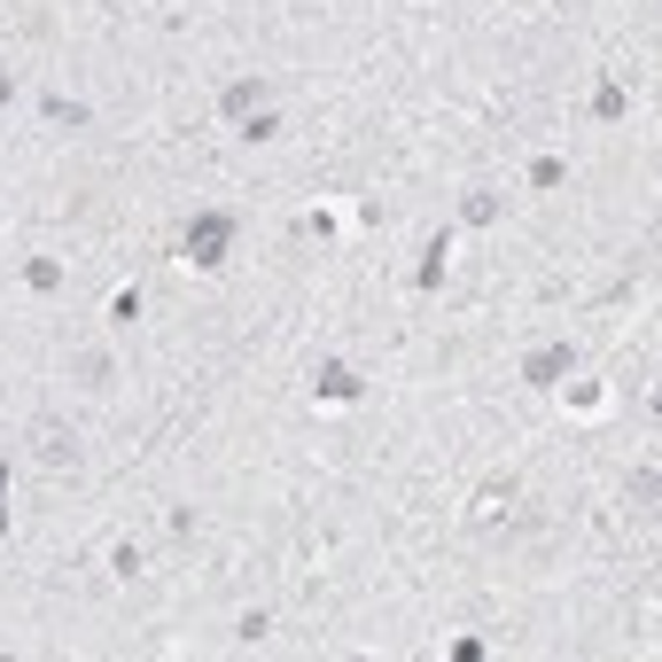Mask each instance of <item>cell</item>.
Masks as SVG:
<instances>
[{
	"label": "cell",
	"instance_id": "obj_1",
	"mask_svg": "<svg viewBox=\"0 0 662 662\" xmlns=\"http://www.w3.org/2000/svg\"><path fill=\"white\" fill-rule=\"evenodd\" d=\"M226 250H234V218H226V211H195V226H188V266L218 273Z\"/></svg>",
	"mask_w": 662,
	"mask_h": 662
},
{
	"label": "cell",
	"instance_id": "obj_2",
	"mask_svg": "<svg viewBox=\"0 0 662 662\" xmlns=\"http://www.w3.org/2000/svg\"><path fill=\"white\" fill-rule=\"evenodd\" d=\"M569 367H576V351H569V344H538V351L523 359V382H538V390H553V382L569 374Z\"/></svg>",
	"mask_w": 662,
	"mask_h": 662
},
{
	"label": "cell",
	"instance_id": "obj_3",
	"mask_svg": "<svg viewBox=\"0 0 662 662\" xmlns=\"http://www.w3.org/2000/svg\"><path fill=\"white\" fill-rule=\"evenodd\" d=\"M32 452H40L47 468H63V460L78 452V437H70V429L55 422V413H40V422H32Z\"/></svg>",
	"mask_w": 662,
	"mask_h": 662
},
{
	"label": "cell",
	"instance_id": "obj_4",
	"mask_svg": "<svg viewBox=\"0 0 662 662\" xmlns=\"http://www.w3.org/2000/svg\"><path fill=\"white\" fill-rule=\"evenodd\" d=\"M312 390H319L327 405H351V397H359V374H351V367H336V359H327V367L312 374Z\"/></svg>",
	"mask_w": 662,
	"mask_h": 662
},
{
	"label": "cell",
	"instance_id": "obj_5",
	"mask_svg": "<svg viewBox=\"0 0 662 662\" xmlns=\"http://www.w3.org/2000/svg\"><path fill=\"white\" fill-rule=\"evenodd\" d=\"M258 102H266V78H234V87L218 94V110H226V117H250Z\"/></svg>",
	"mask_w": 662,
	"mask_h": 662
},
{
	"label": "cell",
	"instance_id": "obj_6",
	"mask_svg": "<svg viewBox=\"0 0 662 662\" xmlns=\"http://www.w3.org/2000/svg\"><path fill=\"white\" fill-rule=\"evenodd\" d=\"M445 258H452V234L429 242V266H422V289H445Z\"/></svg>",
	"mask_w": 662,
	"mask_h": 662
},
{
	"label": "cell",
	"instance_id": "obj_7",
	"mask_svg": "<svg viewBox=\"0 0 662 662\" xmlns=\"http://www.w3.org/2000/svg\"><path fill=\"white\" fill-rule=\"evenodd\" d=\"M24 281L47 296V289H63V266H55V258H32V266H24Z\"/></svg>",
	"mask_w": 662,
	"mask_h": 662
},
{
	"label": "cell",
	"instance_id": "obj_8",
	"mask_svg": "<svg viewBox=\"0 0 662 662\" xmlns=\"http://www.w3.org/2000/svg\"><path fill=\"white\" fill-rule=\"evenodd\" d=\"M593 117H608V125H616V117H624V87H616V78H608V87H601V94H593Z\"/></svg>",
	"mask_w": 662,
	"mask_h": 662
},
{
	"label": "cell",
	"instance_id": "obj_9",
	"mask_svg": "<svg viewBox=\"0 0 662 662\" xmlns=\"http://www.w3.org/2000/svg\"><path fill=\"white\" fill-rule=\"evenodd\" d=\"M110 319L133 327V319H141V289H117V296H110Z\"/></svg>",
	"mask_w": 662,
	"mask_h": 662
},
{
	"label": "cell",
	"instance_id": "obj_10",
	"mask_svg": "<svg viewBox=\"0 0 662 662\" xmlns=\"http://www.w3.org/2000/svg\"><path fill=\"white\" fill-rule=\"evenodd\" d=\"M47 117H55V125H87V102H63V94H47Z\"/></svg>",
	"mask_w": 662,
	"mask_h": 662
},
{
	"label": "cell",
	"instance_id": "obj_11",
	"mask_svg": "<svg viewBox=\"0 0 662 662\" xmlns=\"http://www.w3.org/2000/svg\"><path fill=\"white\" fill-rule=\"evenodd\" d=\"M500 218V195H468V226H491Z\"/></svg>",
	"mask_w": 662,
	"mask_h": 662
},
{
	"label": "cell",
	"instance_id": "obj_12",
	"mask_svg": "<svg viewBox=\"0 0 662 662\" xmlns=\"http://www.w3.org/2000/svg\"><path fill=\"white\" fill-rule=\"evenodd\" d=\"M9 102H16V78H9V70H0V110H9Z\"/></svg>",
	"mask_w": 662,
	"mask_h": 662
},
{
	"label": "cell",
	"instance_id": "obj_13",
	"mask_svg": "<svg viewBox=\"0 0 662 662\" xmlns=\"http://www.w3.org/2000/svg\"><path fill=\"white\" fill-rule=\"evenodd\" d=\"M0 538H9V507H0Z\"/></svg>",
	"mask_w": 662,
	"mask_h": 662
},
{
	"label": "cell",
	"instance_id": "obj_14",
	"mask_svg": "<svg viewBox=\"0 0 662 662\" xmlns=\"http://www.w3.org/2000/svg\"><path fill=\"white\" fill-rule=\"evenodd\" d=\"M0 491H9V460H0Z\"/></svg>",
	"mask_w": 662,
	"mask_h": 662
}]
</instances>
